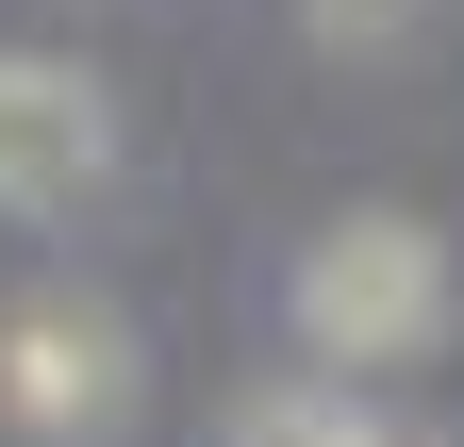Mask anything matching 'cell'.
<instances>
[{"mask_svg":"<svg viewBox=\"0 0 464 447\" xmlns=\"http://www.w3.org/2000/svg\"><path fill=\"white\" fill-rule=\"evenodd\" d=\"M448 331V249L415 215H348V233L299 249V348L315 365H415Z\"/></svg>","mask_w":464,"mask_h":447,"instance_id":"obj_1","label":"cell"},{"mask_svg":"<svg viewBox=\"0 0 464 447\" xmlns=\"http://www.w3.org/2000/svg\"><path fill=\"white\" fill-rule=\"evenodd\" d=\"M0 398H17V431H50V447H83V431H116L133 414V331H116L100 299H17L0 315Z\"/></svg>","mask_w":464,"mask_h":447,"instance_id":"obj_2","label":"cell"},{"mask_svg":"<svg viewBox=\"0 0 464 447\" xmlns=\"http://www.w3.org/2000/svg\"><path fill=\"white\" fill-rule=\"evenodd\" d=\"M116 166V117L83 67H50V50H0V215H83Z\"/></svg>","mask_w":464,"mask_h":447,"instance_id":"obj_3","label":"cell"},{"mask_svg":"<svg viewBox=\"0 0 464 447\" xmlns=\"http://www.w3.org/2000/svg\"><path fill=\"white\" fill-rule=\"evenodd\" d=\"M249 447H398V431H365L348 398H266V414H249Z\"/></svg>","mask_w":464,"mask_h":447,"instance_id":"obj_4","label":"cell"},{"mask_svg":"<svg viewBox=\"0 0 464 447\" xmlns=\"http://www.w3.org/2000/svg\"><path fill=\"white\" fill-rule=\"evenodd\" d=\"M415 0H315V33H398Z\"/></svg>","mask_w":464,"mask_h":447,"instance_id":"obj_5","label":"cell"}]
</instances>
